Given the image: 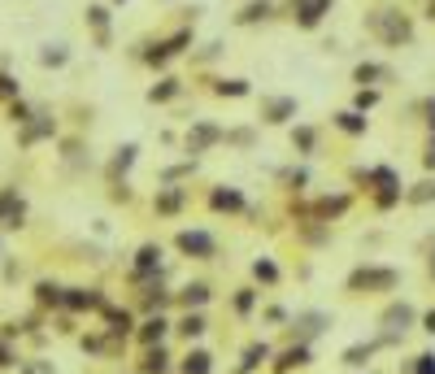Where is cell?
Segmentation results:
<instances>
[{
  "label": "cell",
  "instance_id": "cell-13",
  "mask_svg": "<svg viewBox=\"0 0 435 374\" xmlns=\"http://www.w3.org/2000/svg\"><path fill=\"white\" fill-rule=\"evenodd\" d=\"M326 313H318V309H310V313H296V322H292V335L300 339V344H310L314 335H322L326 331Z\"/></svg>",
  "mask_w": 435,
  "mask_h": 374
},
{
  "label": "cell",
  "instance_id": "cell-21",
  "mask_svg": "<svg viewBox=\"0 0 435 374\" xmlns=\"http://www.w3.org/2000/svg\"><path fill=\"white\" fill-rule=\"evenodd\" d=\"M178 335H183V339H200L204 331H209V322H204V313L200 309H188L183 318H178V327H174Z\"/></svg>",
  "mask_w": 435,
  "mask_h": 374
},
{
  "label": "cell",
  "instance_id": "cell-48",
  "mask_svg": "<svg viewBox=\"0 0 435 374\" xmlns=\"http://www.w3.org/2000/svg\"><path fill=\"white\" fill-rule=\"evenodd\" d=\"M0 366H13V353H9L5 344H0Z\"/></svg>",
  "mask_w": 435,
  "mask_h": 374
},
{
  "label": "cell",
  "instance_id": "cell-22",
  "mask_svg": "<svg viewBox=\"0 0 435 374\" xmlns=\"http://www.w3.org/2000/svg\"><path fill=\"white\" fill-rule=\"evenodd\" d=\"M209 296H214V292H209V283H188L183 292L174 296V301L183 305V309H200V305H209Z\"/></svg>",
  "mask_w": 435,
  "mask_h": 374
},
{
  "label": "cell",
  "instance_id": "cell-24",
  "mask_svg": "<svg viewBox=\"0 0 435 374\" xmlns=\"http://www.w3.org/2000/svg\"><path fill=\"white\" fill-rule=\"evenodd\" d=\"M178 374H214V357L204 353V348H192L183 357V366H178Z\"/></svg>",
  "mask_w": 435,
  "mask_h": 374
},
{
  "label": "cell",
  "instance_id": "cell-9",
  "mask_svg": "<svg viewBox=\"0 0 435 374\" xmlns=\"http://www.w3.org/2000/svg\"><path fill=\"white\" fill-rule=\"evenodd\" d=\"M300 366H314V348L310 344H292V348H283V353L274 357V366H270V374H288V370H300Z\"/></svg>",
  "mask_w": 435,
  "mask_h": 374
},
{
  "label": "cell",
  "instance_id": "cell-33",
  "mask_svg": "<svg viewBox=\"0 0 435 374\" xmlns=\"http://www.w3.org/2000/svg\"><path fill=\"white\" fill-rule=\"evenodd\" d=\"M252 279L266 283V287H274V283H278V266H274L270 257H257V261H252Z\"/></svg>",
  "mask_w": 435,
  "mask_h": 374
},
{
  "label": "cell",
  "instance_id": "cell-37",
  "mask_svg": "<svg viewBox=\"0 0 435 374\" xmlns=\"http://www.w3.org/2000/svg\"><path fill=\"white\" fill-rule=\"evenodd\" d=\"M109 331H114V335H131V331H135V318L126 313V309H122V313L109 309Z\"/></svg>",
  "mask_w": 435,
  "mask_h": 374
},
{
  "label": "cell",
  "instance_id": "cell-1",
  "mask_svg": "<svg viewBox=\"0 0 435 374\" xmlns=\"http://www.w3.org/2000/svg\"><path fill=\"white\" fill-rule=\"evenodd\" d=\"M370 35H379L388 48H400V44H414V22H409V13H400V9H379V13H370Z\"/></svg>",
  "mask_w": 435,
  "mask_h": 374
},
{
  "label": "cell",
  "instance_id": "cell-27",
  "mask_svg": "<svg viewBox=\"0 0 435 374\" xmlns=\"http://www.w3.org/2000/svg\"><path fill=\"white\" fill-rule=\"evenodd\" d=\"M135 157H140V148H135V144H122L118 153H114V161H109V174H114V179H118V174H126V170L135 166Z\"/></svg>",
  "mask_w": 435,
  "mask_h": 374
},
{
  "label": "cell",
  "instance_id": "cell-14",
  "mask_svg": "<svg viewBox=\"0 0 435 374\" xmlns=\"http://www.w3.org/2000/svg\"><path fill=\"white\" fill-rule=\"evenodd\" d=\"M178 96H183V79H178V74H161V79L148 87V105H170Z\"/></svg>",
  "mask_w": 435,
  "mask_h": 374
},
{
  "label": "cell",
  "instance_id": "cell-32",
  "mask_svg": "<svg viewBox=\"0 0 435 374\" xmlns=\"http://www.w3.org/2000/svg\"><path fill=\"white\" fill-rule=\"evenodd\" d=\"M66 61H70V48H66V44H44V48H39V66H53V70H57V66H66Z\"/></svg>",
  "mask_w": 435,
  "mask_h": 374
},
{
  "label": "cell",
  "instance_id": "cell-10",
  "mask_svg": "<svg viewBox=\"0 0 435 374\" xmlns=\"http://www.w3.org/2000/svg\"><path fill=\"white\" fill-rule=\"evenodd\" d=\"M353 83L357 87H383V83H392V66H383V61H357L353 66Z\"/></svg>",
  "mask_w": 435,
  "mask_h": 374
},
{
  "label": "cell",
  "instance_id": "cell-3",
  "mask_svg": "<svg viewBox=\"0 0 435 374\" xmlns=\"http://www.w3.org/2000/svg\"><path fill=\"white\" fill-rule=\"evenodd\" d=\"M400 283V274L392 270V266H374V261H366V266H357L353 274H348V292L353 296H366V292H392Z\"/></svg>",
  "mask_w": 435,
  "mask_h": 374
},
{
  "label": "cell",
  "instance_id": "cell-49",
  "mask_svg": "<svg viewBox=\"0 0 435 374\" xmlns=\"http://www.w3.org/2000/svg\"><path fill=\"white\" fill-rule=\"evenodd\" d=\"M427 274H431V279H435V253H431V261H427Z\"/></svg>",
  "mask_w": 435,
  "mask_h": 374
},
{
  "label": "cell",
  "instance_id": "cell-45",
  "mask_svg": "<svg viewBox=\"0 0 435 374\" xmlns=\"http://www.w3.org/2000/svg\"><path fill=\"white\" fill-rule=\"evenodd\" d=\"M22 374H53L48 361H22Z\"/></svg>",
  "mask_w": 435,
  "mask_h": 374
},
{
  "label": "cell",
  "instance_id": "cell-15",
  "mask_svg": "<svg viewBox=\"0 0 435 374\" xmlns=\"http://www.w3.org/2000/svg\"><path fill=\"white\" fill-rule=\"evenodd\" d=\"M188 205V192L183 187H174V183H166V187H157V196H152V209L157 213H166V218H174L178 209Z\"/></svg>",
  "mask_w": 435,
  "mask_h": 374
},
{
  "label": "cell",
  "instance_id": "cell-2",
  "mask_svg": "<svg viewBox=\"0 0 435 374\" xmlns=\"http://www.w3.org/2000/svg\"><path fill=\"white\" fill-rule=\"evenodd\" d=\"M362 179H366V187L374 196V209H392V205L405 201V183H400V174L392 166H370Z\"/></svg>",
  "mask_w": 435,
  "mask_h": 374
},
{
  "label": "cell",
  "instance_id": "cell-40",
  "mask_svg": "<svg viewBox=\"0 0 435 374\" xmlns=\"http://www.w3.org/2000/svg\"><path fill=\"white\" fill-rule=\"evenodd\" d=\"M252 139H257V131H252V127H235V131H226V144H235V148H252Z\"/></svg>",
  "mask_w": 435,
  "mask_h": 374
},
{
  "label": "cell",
  "instance_id": "cell-11",
  "mask_svg": "<svg viewBox=\"0 0 435 374\" xmlns=\"http://www.w3.org/2000/svg\"><path fill=\"white\" fill-rule=\"evenodd\" d=\"M209 209H214V213H244L248 201H244L240 187H226V183H222V187L209 192Z\"/></svg>",
  "mask_w": 435,
  "mask_h": 374
},
{
  "label": "cell",
  "instance_id": "cell-34",
  "mask_svg": "<svg viewBox=\"0 0 435 374\" xmlns=\"http://www.w3.org/2000/svg\"><path fill=\"white\" fill-rule=\"evenodd\" d=\"M379 101H383V92H379V87H357V96H353V109H357V113H370Z\"/></svg>",
  "mask_w": 435,
  "mask_h": 374
},
{
  "label": "cell",
  "instance_id": "cell-35",
  "mask_svg": "<svg viewBox=\"0 0 435 374\" xmlns=\"http://www.w3.org/2000/svg\"><path fill=\"white\" fill-rule=\"evenodd\" d=\"M374 348H379V339H374V344H353V348H344V366H366V361L374 357Z\"/></svg>",
  "mask_w": 435,
  "mask_h": 374
},
{
  "label": "cell",
  "instance_id": "cell-36",
  "mask_svg": "<svg viewBox=\"0 0 435 374\" xmlns=\"http://www.w3.org/2000/svg\"><path fill=\"white\" fill-rule=\"evenodd\" d=\"M192 39H196V31H192V27H178V31H174V35L166 39V48H170V53H174V57H183Z\"/></svg>",
  "mask_w": 435,
  "mask_h": 374
},
{
  "label": "cell",
  "instance_id": "cell-6",
  "mask_svg": "<svg viewBox=\"0 0 435 374\" xmlns=\"http://www.w3.org/2000/svg\"><path fill=\"white\" fill-rule=\"evenodd\" d=\"M331 5H336V0H292V22L300 31H318L322 27V18L331 13Z\"/></svg>",
  "mask_w": 435,
  "mask_h": 374
},
{
  "label": "cell",
  "instance_id": "cell-50",
  "mask_svg": "<svg viewBox=\"0 0 435 374\" xmlns=\"http://www.w3.org/2000/svg\"><path fill=\"white\" fill-rule=\"evenodd\" d=\"M114 5H118V0H114Z\"/></svg>",
  "mask_w": 435,
  "mask_h": 374
},
{
  "label": "cell",
  "instance_id": "cell-19",
  "mask_svg": "<svg viewBox=\"0 0 435 374\" xmlns=\"http://www.w3.org/2000/svg\"><path fill=\"white\" fill-rule=\"evenodd\" d=\"M292 148H296L300 157L318 153V127H310V122H296V127H292Z\"/></svg>",
  "mask_w": 435,
  "mask_h": 374
},
{
  "label": "cell",
  "instance_id": "cell-42",
  "mask_svg": "<svg viewBox=\"0 0 435 374\" xmlns=\"http://www.w3.org/2000/svg\"><path fill=\"white\" fill-rule=\"evenodd\" d=\"M414 109L422 113V122H427V131H435V96H427V101H418Z\"/></svg>",
  "mask_w": 435,
  "mask_h": 374
},
{
  "label": "cell",
  "instance_id": "cell-16",
  "mask_svg": "<svg viewBox=\"0 0 435 374\" xmlns=\"http://www.w3.org/2000/svg\"><path fill=\"white\" fill-rule=\"evenodd\" d=\"M274 18V0H248V5L235 13V27H257V22Z\"/></svg>",
  "mask_w": 435,
  "mask_h": 374
},
{
  "label": "cell",
  "instance_id": "cell-5",
  "mask_svg": "<svg viewBox=\"0 0 435 374\" xmlns=\"http://www.w3.org/2000/svg\"><path fill=\"white\" fill-rule=\"evenodd\" d=\"M257 113H262L266 127H283V122H292L300 113V105H296V96H262Z\"/></svg>",
  "mask_w": 435,
  "mask_h": 374
},
{
  "label": "cell",
  "instance_id": "cell-38",
  "mask_svg": "<svg viewBox=\"0 0 435 374\" xmlns=\"http://www.w3.org/2000/svg\"><path fill=\"white\" fill-rule=\"evenodd\" d=\"M283 183H288V192H305V187H310V170H305V166L283 170Z\"/></svg>",
  "mask_w": 435,
  "mask_h": 374
},
{
  "label": "cell",
  "instance_id": "cell-20",
  "mask_svg": "<svg viewBox=\"0 0 435 374\" xmlns=\"http://www.w3.org/2000/svg\"><path fill=\"white\" fill-rule=\"evenodd\" d=\"M166 331H170L166 313H152V318H144V322H140V344H144V348H148V344H161V339H166Z\"/></svg>",
  "mask_w": 435,
  "mask_h": 374
},
{
  "label": "cell",
  "instance_id": "cell-30",
  "mask_svg": "<svg viewBox=\"0 0 435 374\" xmlns=\"http://www.w3.org/2000/svg\"><path fill=\"white\" fill-rule=\"evenodd\" d=\"M257 301H262V292H257V287H240V292H235V301H231V309H235L240 318H248L252 309H257Z\"/></svg>",
  "mask_w": 435,
  "mask_h": 374
},
{
  "label": "cell",
  "instance_id": "cell-4",
  "mask_svg": "<svg viewBox=\"0 0 435 374\" xmlns=\"http://www.w3.org/2000/svg\"><path fill=\"white\" fill-rule=\"evenodd\" d=\"M174 244H178V253H188V257H196V261H209V257L218 253V239H214L209 231H200V227L178 231V235H174Z\"/></svg>",
  "mask_w": 435,
  "mask_h": 374
},
{
  "label": "cell",
  "instance_id": "cell-17",
  "mask_svg": "<svg viewBox=\"0 0 435 374\" xmlns=\"http://www.w3.org/2000/svg\"><path fill=\"white\" fill-rule=\"evenodd\" d=\"M331 122H336V127H340L344 135H353V139L370 131V118H366V113H357V109H340V113L331 118Z\"/></svg>",
  "mask_w": 435,
  "mask_h": 374
},
{
  "label": "cell",
  "instance_id": "cell-28",
  "mask_svg": "<svg viewBox=\"0 0 435 374\" xmlns=\"http://www.w3.org/2000/svg\"><path fill=\"white\" fill-rule=\"evenodd\" d=\"M61 301H66L70 309H96V305H100V296H96V292H87V287H70Z\"/></svg>",
  "mask_w": 435,
  "mask_h": 374
},
{
  "label": "cell",
  "instance_id": "cell-8",
  "mask_svg": "<svg viewBox=\"0 0 435 374\" xmlns=\"http://www.w3.org/2000/svg\"><path fill=\"white\" fill-rule=\"evenodd\" d=\"M383 331L379 335V344H396V335H405L409 327H414V305H405V301H396V305H388V313H383Z\"/></svg>",
  "mask_w": 435,
  "mask_h": 374
},
{
  "label": "cell",
  "instance_id": "cell-7",
  "mask_svg": "<svg viewBox=\"0 0 435 374\" xmlns=\"http://www.w3.org/2000/svg\"><path fill=\"white\" fill-rule=\"evenodd\" d=\"M214 144H226V127H218V122H192L188 131V153H209Z\"/></svg>",
  "mask_w": 435,
  "mask_h": 374
},
{
  "label": "cell",
  "instance_id": "cell-43",
  "mask_svg": "<svg viewBox=\"0 0 435 374\" xmlns=\"http://www.w3.org/2000/svg\"><path fill=\"white\" fill-rule=\"evenodd\" d=\"M422 170H427V174L435 170V131H431V135H427V144H422Z\"/></svg>",
  "mask_w": 435,
  "mask_h": 374
},
{
  "label": "cell",
  "instance_id": "cell-26",
  "mask_svg": "<svg viewBox=\"0 0 435 374\" xmlns=\"http://www.w3.org/2000/svg\"><path fill=\"white\" fill-rule=\"evenodd\" d=\"M87 27L96 31L100 48H105V44H109V9H105V5H92V9H87Z\"/></svg>",
  "mask_w": 435,
  "mask_h": 374
},
{
  "label": "cell",
  "instance_id": "cell-41",
  "mask_svg": "<svg viewBox=\"0 0 435 374\" xmlns=\"http://www.w3.org/2000/svg\"><path fill=\"white\" fill-rule=\"evenodd\" d=\"M405 374H435V357L431 353H422V357H414L405 366Z\"/></svg>",
  "mask_w": 435,
  "mask_h": 374
},
{
  "label": "cell",
  "instance_id": "cell-39",
  "mask_svg": "<svg viewBox=\"0 0 435 374\" xmlns=\"http://www.w3.org/2000/svg\"><path fill=\"white\" fill-rule=\"evenodd\" d=\"M188 174H196V161H178V166L161 170V183H178V179H188Z\"/></svg>",
  "mask_w": 435,
  "mask_h": 374
},
{
  "label": "cell",
  "instance_id": "cell-44",
  "mask_svg": "<svg viewBox=\"0 0 435 374\" xmlns=\"http://www.w3.org/2000/svg\"><path fill=\"white\" fill-rule=\"evenodd\" d=\"M218 57H222V39H209V44L200 48V57H196V61H218Z\"/></svg>",
  "mask_w": 435,
  "mask_h": 374
},
{
  "label": "cell",
  "instance_id": "cell-47",
  "mask_svg": "<svg viewBox=\"0 0 435 374\" xmlns=\"http://www.w3.org/2000/svg\"><path fill=\"white\" fill-rule=\"evenodd\" d=\"M422 331H431V335H435V309H431V313H422Z\"/></svg>",
  "mask_w": 435,
  "mask_h": 374
},
{
  "label": "cell",
  "instance_id": "cell-46",
  "mask_svg": "<svg viewBox=\"0 0 435 374\" xmlns=\"http://www.w3.org/2000/svg\"><path fill=\"white\" fill-rule=\"evenodd\" d=\"M0 96H18V83L9 79V74H0Z\"/></svg>",
  "mask_w": 435,
  "mask_h": 374
},
{
  "label": "cell",
  "instance_id": "cell-25",
  "mask_svg": "<svg viewBox=\"0 0 435 374\" xmlns=\"http://www.w3.org/2000/svg\"><path fill=\"white\" fill-rule=\"evenodd\" d=\"M274 353H270V344H248L244 348V366H240V374H252V370H262L266 361H270Z\"/></svg>",
  "mask_w": 435,
  "mask_h": 374
},
{
  "label": "cell",
  "instance_id": "cell-29",
  "mask_svg": "<svg viewBox=\"0 0 435 374\" xmlns=\"http://www.w3.org/2000/svg\"><path fill=\"white\" fill-rule=\"evenodd\" d=\"M405 201H409V205H431V201H435V179H431V174L405 192Z\"/></svg>",
  "mask_w": 435,
  "mask_h": 374
},
{
  "label": "cell",
  "instance_id": "cell-23",
  "mask_svg": "<svg viewBox=\"0 0 435 374\" xmlns=\"http://www.w3.org/2000/svg\"><path fill=\"white\" fill-rule=\"evenodd\" d=\"M248 92V79H214V96H222V101H244Z\"/></svg>",
  "mask_w": 435,
  "mask_h": 374
},
{
  "label": "cell",
  "instance_id": "cell-31",
  "mask_svg": "<svg viewBox=\"0 0 435 374\" xmlns=\"http://www.w3.org/2000/svg\"><path fill=\"white\" fill-rule=\"evenodd\" d=\"M140 57H144V61H148L152 70H161V66H170V57H174V53L166 48V39H157V44H148V48H144Z\"/></svg>",
  "mask_w": 435,
  "mask_h": 374
},
{
  "label": "cell",
  "instance_id": "cell-18",
  "mask_svg": "<svg viewBox=\"0 0 435 374\" xmlns=\"http://www.w3.org/2000/svg\"><path fill=\"white\" fill-rule=\"evenodd\" d=\"M140 374H170V353H166L161 344H148V348H144Z\"/></svg>",
  "mask_w": 435,
  "mask_h": 374
},
{
  "label": "cell",
  "instance_id": "cell-12",
  "mask_svg": "<svg viewBox=\"0 0 435 374\" xmlns=\"http://www.w3.org/2000/svg\"><path fill=\"white\" fill-rule=\"evenodd\" d=\"M348 209H353V196H348V192H336V196H322V201H318V205L310 209V213H314L310 222H331V218H344Z\"/></svg>",
  "mask_w": 435,
  "mask_h": 374
}]
</instances>
